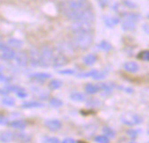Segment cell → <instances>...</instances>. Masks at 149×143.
<instances>
[{
    "instance_id": "cell-1",
    "label": "cell",
    "mask_w": 149,
    "mask_h": 143,
    "mask_svg": "<svg viewBox=\"0 0 149 143\" xmlns=\"http://www.w3.org/2000/svg\"><path fill=\"white\" fill-rule=\"evenodd\" d=\"M88 8L87 3H84L78 0H68L64 5L63 12L66 18L71 21H77L82 19L84 12Z\"/></svg>"
},
{
    "instance_id": "cell-2",
    "label": "cell",
    "mask_w": 149,
    "mask_h": 143,
    "mask_svg": "<svg viewBox=\"0 0 149 143\" xmlns=\"http://www.w3.org/2000/svg\"><path fill=\"white\" fill-rule=\"evenodd\" d=\"M71 43L74 48L80 50L88 49L93 42V33L91 32H84L73 33Z\"/></svg>"
},
{
    "instance_id": "cell-3",
    "label": "cell",
    "mask_w": 149,
    "mask_h": 143,
    "mask_svg": "<svg viewBox=\"0 0 149 143\" xmlns=\"http://www.w3.org/2000/svg\"><path fill=\"white\" fill-rule=\"evenodd\" d=\"M141 19L140 15L138 13L128 12L122 16L121 27L125 32H132L136 29L138 22Z\"/></svg>"
},
{
    "instance_id": "cell-4",
    "label": "cell",
    "mask_w": 149,
    "mask_h": 143,
    "mask_svg": "<svg viewBox=\"0 0 149 143\" xmlns=\"http://www.w3.org/2000/svg\"><path fill=\"white\" fill-rule=\"evenodd\" d=\"M40 65L44 68L48 67L53 62V58H54L53 49L48 45H44L40 47Z\"/></svg>"
},
{
    "instance_id": "cell-5",
    "label": "cell",
    "mask_w": 149,
    "mask_h": 143,
    "mask_svg": "<svg viewBox=\"0 0 149 143\" xmlns=\"http://www.w3.org/2000/svg\"><path fill=\"white\" fill-rule=\"evenodd\" d=\"M120 120L123 124H125L126 126H136V125H139L143 122V119L141 116H139L137 113H131V112L124 113L121 116Z\"/></svg>"
},
{
    "instance_id": "cell-6",
    "label": "cell",
    "mask_w": 149,
    "mask_h": 143,
    "mask_svg": "<svg viewBox=\"0 0 149 143\" xmlns=\"http://www.w3.org/2000/svg\"><path fill=\"white\" fill-rule=\"evenodd\" d=\"M69 28L73 33L84 32H91L92 24L90 22H87V21H84V20L73 21V23L70 25Z\"/></svg>"
},
{
    "instance_id": "cell-7",
    "label": "cell",
    "mask_w": 149,
    "mask_h": 143,
    "mask_svg": "<svg viewBox=\"0 0 149 143\" xmlns=\"http://www.w3.org/2000/svg\"><path fill=\"white\" fill-rule=\"evenodd\" d=\"M68 62V57L66 56V54H64L58 49L56 50L55 52H54V58H53V62H52L53 67L60 68V67L67 65Z\"/></svg>"
},
{
    "instance_id": "cell-8",
    "label": "cell",
    "mask_w": 149,
    "mask_h": 143,
    "mask_svg": "<svg viewBox=\"0 0 149 143\" xmlns=\"http://www.w3.org/2000/svg\"><path fill=\"white\" fill-rule=\"evenodd\" d=\"M16 52L13 48L10 47L6 44H2L0 45V58L3 60H12L15 58Z\"/></svg>"
},
{
    "instance_id": "cell-9",
    "label": "cell",
    "mask_w": 149,
    "mask_h": 143,
    "mask_svg": "<svg viewBox=\"0 0 149 143\" xmlns=\"http://www.w3.org/2000/svg\"><path fill=\"white\" fill-rule=\"evenodd\" d=\"M28 57H29V64L31 66L37 67L38 65H40V51L37 47L32 46L29 48Z\"/></svg>"
},
{
    "instance_id": "cell-10",
    "label": "cell",
    "mask_w": 149,
    "mask_h": 143,
    "mask_svg": "<svg viewBox=\"0 0 149 143\" xmlns=\"http://www.w3.org/2000/svg\"><path fill=\"white\" fill-rule=\"evenodd\" d=\"M14 59H15L17 65L21 67H26L29 64L28 53H26L24 51H19L18 52H16Z\"/></svg>"
},
{
    "instance_id": "cell-11",
    "label": "cell",
    "mask_w": 149,
    "mask_h": 143,
    "mask_svg": "<svg viewBox=\"0 0 149 143\" xmlns=\"http://www.w3.org/2000/svg\"><path fill=\"white\" fill-rule=\"evenodd\" d=\"M44 125L49 131L52 132H56L62 126V124L59 120H47L45 121Z\"/></svg>"
},
{
    "instance_id": "cell-12",
    "label": "cell",
    "mask_w": 149,
    "mask_h": 143,
    "mask_svg": "<svg viewBox=\"0 0 149 143\" xmlns=\"http://www.w3.org/2000/svg\"><path fill=\"white\" fill-rule=\"evenodd\" d=\"M15 140V133L11 131H3L0 133V142L10 143Z\"/></svg>"
},
{
    "instance_id": "cell-13",
    "label": "cell",
    "mask_w": 149,
    "mask_h": 143,
    "mask_svg": "<svg viewBox=\"0 0 149 143\" xmlns=\"http://www.w3.org/2000/svg\"><path fill=\"white\" fill-rule=\"evenodd\" d=\"M104 25L109 27V28H112L116 25H118L119 23H121V20L118 17H110V16H105L104 17Z\"/></svg>"
},
{
    "instance_id": "cell-14",
    "label": "cell",
    "mask_w": 149,
    "mask_h": 143,
    "mask_svg": "<svg viewBox=\"0 0 149 143\" xmlns=\"http://www.w3.org/2000/svg\"><path fill=\"white\" fill-rule=\"evenodd\" d=\"M51 77H52V75L47 73H35L30 76V78L32 80H36V81H44V80L50 79Z\"/></svg>"
},
{
    "instance_id": "cell-15",
    "label": "cell",
    "mask_w": 149,
    "mask_h": 143,
    "mask_svg": "<svg viewBox=\"0 0 149 143\" xmlns=\"http://www.w3.org/2000/svg\"><path fill=\"white\" fill-rule=\"evenodd\" d=\"M44 104H42L41 102L39 101H25L21 104V107L24 109H30V108H40V107H43Z\"/></svg>"
},
{
    "instance_id": "cell-16",
    "label": "cell",
    "mask_w": 149,
    "mask_h": 143,
    "mask_svg": "<svg viewBox=\"0 0 149 143\" xmlns=\"http://www.w3.org/2000/svg\"><path fill=\"white\" fill-rule=\"evenodd\" d=\"M6 45H9L10 47L13 48V49H20L24 43L22 40L19 39V38H11L6 41Z\"/></svg>"
},
{
    "instance_id": "cell-17",
    "label": "cell",
    "mask_w": 149,
    "mask_h": 143,
    "mask_svg": "<svg viewBox=\"0 0 149 143\" xmlns=\"http://www.w3.org/2000/svg\"><path fill=\"white\" fill-rule=\"evenodd\" d=\"M15 133V140L21 143H28L31 141V136L23 133V132H18V133Z\"/></svg>"
},
{
    "instance_id": "cell-18",
    "label": "cell",
    "mask_w": 149,
    "mask_h": 143,
    "mask_svg": "<svg viewBox=\"0 0 149 143\" xmlns=\"http://www.w3.org/2000/svg\"><path fill=\"white\" fill-rule=\"evenodd\" d=\"M139 65L134 61H127L124 64V69L129 73H136L139 71Z\"/></svg>"
},
{
    "instance_id": "cell-19",
    "label": "cell",
    "mask_w": 149,
    "mask_h": 143,
    "mask_svg": "<svg viewBox=\"0 0 149 143\" xmlns=\"http://www.w3.org/2000/svg\"><path fill=\"white\" fill-rule=\"evenodd\" d=\"M9 126L14 129H19V130H23L26 127L27 124L25 120H13L9 123Z\"/></svg>"
},
{
    "instance_id": "cell-20",
    "label": "cell",
    "mask_w": 149,
    "mask_h": 143,
    "mask_svg": "<svg viewBox=\"0 0 149 143\" xmlns=\"http://www.w3.org/2000/svg\"><path fill=\"white\" fill-rule=\"evenodd\" d=\"M84 90H85L86 94H91V95L96 94H97L98 92H100V88H99V87H98V84L96 85V84H92V83H88V84L85 86Z\"/></svg>"
},
{
    "instance_id": "cell-21",
    "label": "cell",
    "mask_w": 149,
    "mask_h": 143,
    "mask_svg": "<svg viewBox=\"0 0 149 143\" xmlns=\"http://www.w3.org/2000/svg\"><path fill=\"white\" fill-rule=\"evenodd\" d=\"M97 57L95 54H92V53L84 56V58H83L84 64L86 65H88V66L94 65L97 62Z\"/></svg>"
},
{
    "instance_id": "cell-22",
    "label": "cell",
    "mask_w": 149,
    "mask_h": 143,
    "mask_svg": "<svg viewBox=\"0 0 149 143\" xmlns=\"http://www.w3.org/2000/svg\"><path fill=\"white\" fill-rule=\"evenodd\" d=\"M69 98H70L71 100H73V101H77V102H82V101L86 100L85 95H84V94L78 93V92L72 93V94L69 95Z\"/></svg>"
},
{
    "instance_id": "cell-23",
    "label": "cell",
    "mask_w": 149,
    "mask_h": 143,
    "mask_svg": "<svg viewBox=\"0 0 149 143\" xmlns=\"http://www.w3.org/2000/svg\"><path fill=\"white\" fill-rule=\"evenodd\" d=\"M97 48L100 49L103 52H110L112 48V45H111V43H109L106 40H103L101 41L98 45H97Z\"/></svg>"
},
{
    "instance_id": "cell-24",
    "label": "cell",
    "mask_w": 149,
    "mask_h": 143,
    "mask_svg": "<svg viewBox=\"0 0 149 143\" xmlns=\"http://www.w3.org/2000/svg\"><path fill=\"white\" fill-rule=\"evenodd\" d=\"M102 131H103L104 134L106 135L110 139H112V138H114L116 136V132L114 131V129L110 127V126H104L103 127Z\"/></svg>"
},
{
    "instance_id": "cell-25",
    "label": "cell",
    "mask_w": 149,
    "mask_h": 143,
    "mask_svg": "<svg viewBox=\"0 0 149 143\" xmlns=\"http://www.w3.org/2000/svg\"><path fill=\"white\" fill-rule=\"evenodd\" d=\"M1 102L3 105L6 106V107H13L16 103V100L13 97H10V96H4V98L1 100Z\"/></svg>"
},
{
    "instance_id": "cell-26",
    "label": "cell",
    "mask_w": 149,
    "mask_h": 143,
    "mask_svg": "<svg viewBox=\"0 0 149 143\" xmlns=\"http://www.w3.org/2000/svg\"><path fill=\"white\" fill-rule=\"evenodd\" d=\"M32 91L36 95V97L40 100H46L47 98V94L44 90H41L39 88H33V89H32Z\"/></svg>"
},
{
    "instance_id": "cell-27",
    "label": "cell",
    "mask_w": 149,
    "mask_h": 143,
    "mask_svg": "<svg viewBox=\"0 0 149 143\" xmlns=\"http://www.w3.org/2000/svg\"><path fill=\"white\" fill-rule=\"evenodd\" d=\"M62 86V82L60 80H52L49 84H48V87L51 89V90H57L59 88H61Z\"/></svg>"
},
{
    "instance_id": "cell-28",
    "label": "cell",
    "mask_w": 149,
    "mask_h": 143,
    "mask_svg": "<svg viewBox=\"0 0 149 143\" xmlns=\"http://www.w3.org/2000/svg\"><path fill=\"white\" fill-rule=\"evenodd\" d=\"M98 87L100 88V91L104 92V94H110L112 92V87L111 85H108L106 83H100L98 84Z\"/></svg>"
},
{
    "instance_id": "cell-29",
    "label": "cell",
    "mask_w": 149,
    "mask_h": 143,
    "mask_svg": "<svg viewBox=\"0 0 149 143\" xmlns=\"http://www.w3.org/2000/svg\"><path fill=\"white\" fill-rule=\"evenodd\" d=\"M49 105L54 108H59L63 106V102L62 100H61L60 99H57V98H51L49 100Z\"/></svg>"
},
{
    "instance_id": "cell-30",
    "label": "cell",
    "mask_w": 149,
    "mask_h": 143,
    "mask_svg": "<svg viewBox=\"0 0 149 143\" xmlns=\"http://www.w3.org/2000/svg\"><path fill=\"white\" fill-rule=\"evenodd\" d=\"M94 140L97 143H110V138L106 135H97L95 137Z\"/></svg>"
},
{
    "instance_id": "cell-31",
    "label": "cell",
    "mask_w": 149,
    "mask_h": 143,
    "mask_svg": "<svg viewBox=\"0 0 149 143\" xmlns=\"http://www.w3.org/2000/svg\"><path fill=\"white\" fill-rule=\"evenodd\" d=\"M138 57L144 60V61H148L149 62V50H144L142 52H140L138 55Z\"/></svg>"
},
{
    "instance_id": "cell-32",
    "label": "cell",
    "mask_w": 149,
    "mask_h": 143,
    "mask_svg": "<svg viewBox=\"0 0 149 143\" xmlns=\"http://www.w3.org/2000/svg\"><path fill=\"white\" fill-rule=\"evenodd\" d=\"M42 141L44 143H60V140L56 137H49V136H45L42 139Z\"/></svg>"
},
{
    "instance_id": "cell-33",
    "label": "cell",
    "mask_w": 149,
    "mask_h": 143,
    "mask_svg": "<svg viewBox=\"0 0 149 143\" xmlns=\"http://www.w3.org/2000/svg\"><path fill=\"white\" fill-rule=\"evenodd\" d=\"M6 88L11 93V92H13V93H18V92H19L20 90H22L23 89V87H19V86H16V85H8V86H6Z\"/></svg>"
},
{
    "instance_id": "cell-34",
    "label": "cell",
    "mask_w": 149,
    "mask_h": 143,
    "mask_svg": "<svg viewBox=\"0 0 149 143\" xmlns=\"http://www.w3.org/2000/svg\"><path fill=\"white\" fill-rule=\"evenodd\" d=\"M105 76H106V74H105L104 72H103V71H97V73L93 76V79L96 80H104L105 78Z\"/></svg>"
},
{
    "instance_id": "cell-35",
    "label": "cell",
    "mask_w": 149,
    "mask_h": 143,
    "mask_svg": "<svg viewBox=\"0 0 149 143\" xmlns=\"http://www.w3.org/2000/svg\"><path fill=\"white\" fill-rule=\"evenodd\" d=\"M123 4L125 7L129 9H135L137 7V5L132 1H131V0H123Z\"/></svg>"
},
{
    "instance_id": "cell-36",
    "label": "cell",
    "mask_w": 149,
    "mask_h": 143,
    "mask_svg": "<svg viewBox=\"0 0 149 143\" xmlns=\"http://www.w3.org/2000/svg\"><path fill=\"white\" fill-rule=\"evenodd\" d=\"M57 73L59 74H62V75H72V74H74L76 72H74V70H73V69H65V70H60V71H58Z\"/></svg>"
},
{
    "instance_id": "cell-37",
    "label": "cell",
    "mask_w": 149,
    "mask_h": 143,
    "mask_svg": "<svg viewBox=\"0 0 149 143\" xmlns=\"http://www.w3.org/2000/svg\"><path fill=\"white\" fill-rule=\"evenodd\" d=\"M139 130L138 129H130V130H127L126 131V133L132 138V139H135L137 137V135L139 134Z\"/></svg>"
},
{
    "instance_id": "cell-38",
    "label": "cell",
    "mask_w": 149,
    "mask_h": 143,
    "mask_svg": "<svg viewBox=\"0 0 149 143\" xmlns=\"http://www.w3.org/2000/svg\"><path fill=\"white\" fill-rule=\"evenodd\" d=\"M9 119L6 116L0 114V126H6L9 125Z\"/></svg>"
},
{
    "instance_id": "cell-39",
    "label": "cell",
    "mask_w": 149,
    "mask_h": 143,
    "mask_svg": "<svg viewBox=\"0 0 149 143\" xmlns=\"http://www.w3.org/2000/svg\"><path fill=\"white\" fill-rule=\"evenodd\" d=\"M11 80L12 79L10 77H7L3 74V72H0V81L4 82V83H8L11 81Z\"/></svg>"
},
{
    "instance_id": "cell-40",
    "label": "cell",
    "mask_w": 149,
    "mask_h": 143,
    "mask_svg": "<svg viewBox=\"0 0 149 143\" xmlns=\"http://www.w3.org/2000/svg\"><path fill=\"white\" fill-rule=\"evenodd\" d=\"M17 96L19 97V98H20V99H26V97H27V95H28V94H27V92L26 91V89H22V90H20L19 92H18L17 94Z\"/></svg>"
},
{
    "instance_id": "cell-41",
    "label": "cell",
    "mask_w": 149,
    "mask_h": 143,
    "mask_svg": "<svg viewBox=\"0 0 149 143\" xmlns=\"http://www.w3.org/2000/svg\"><path fill=\"white\" fill-rule=\"evenodd\" d=\"M87 104L89 105V106H93V107H95V106H98V104H99V101L97 100V99H95V98H93V99H90V100H87Z\"/></svg>"
},
{
    "instance_id": "cell-42",
    "label": "cell",
    "mask_w": 149,
    "mask_h": 143,
    "mask_svg": "<svg viewBox=\"0 0 149 143\" xmlns=\"http://www.w3.org/2000/svg\"><path fill=\"white\" fill-rule=\"evenodd\" d=\"M97 2L101 8H104L108 5V0H97Z\"/></svg>"
},
{
    "instance_id": "cell-43",
    "label": "cell",
    "mask_w": 149,
    "mask_h": 143,
    "mask_svg": "<svg viewBox=\"0 0 149 143\" xmlns=\"http://www.w3.org/2000/svg\"><path fill=\"white\" fill-rule=\"evenodd\" d=\"M10 92L5 87V88H0V94L1 95H4V96H6Z\"/></svg>"
},
{
    "instance_id": "cell-44",
    "label": "cell",
    "mask_w": 149,
    "mask_h": 143,
    "mask_svg": "<svg viewBox=\"0 0 149 143\" xmlns=\"http://www.w3.org/2000/svg\"><path fill=\"white\" fill-rule=\"evenodd\" d=\"M61 143H76V141H74V140L72 138H67V139L63 140Z\"/></svg>"
},
{
    "instance_id": "cell-45",
    "label": "cell",
    "mask_w": 149,
    "mask_h": 143,
    "mask_svg": "<svg viewBox=\"0 0 149 143\" xmlns=\"http://www.w3.org/2000/svg\"><path fill=\"white\" fill-rule=\"evenodd\" d=\"M143 30H144V32H145L146 33L149 34V25H148V24H145V25H143Z\"/></svg>"
},
{
    "instance_id": "cell-46",
    "label": "cell",
    "mask_w": 149,
    "mask_h": 143,
    "mask_svg": "<svg viewBox=\"0 0 149 143\" xmlns=\"http://www.w3.org/2000/svg\"><path fill=\"white\" fill-rule=\"evenodd\" d=\"M78 1H81V2H84V3H87V0H78Z\"/></svg>"
},
{
    "instance_id": "cell-47",
    "label": "cell",
    "mask_w": 149,
    "mask_h": 143,
    "mask_svg": "<svg viewBox=\"0 0 149 143\" xmlns=\"http://www.w3.org/2000/svg\"><path fill=\"white\" fill-rule=\"evenodd\" d=\"M3 43H2V38H1V35H0V45H1Z\"/></svg>"
},
{
    "instance_id": "cell-48",
    "label": "cell",
    "mask_w": 149,
    "mask_h": 143,
    "mask_svg": "<svg viewBox=\"0 0 149 143\" xmlns=\"http://www.w3.org/2000/svg\"><path fill=\"white\" fill-rule=\"evenodd\" d=\"M2 71H3V66L0 65V72H2Z\"/></svg>"
},
{
    "instance_id": "cell-49",
    "label": "cell",
    "mask_w": 149,
    "mask_h": 143,
    "mask_svg": "<svg viewBox=\"0 0 149 143\" xmlns=\"http://www.w3.org/2000/svg\"><path fill=\"white\" fill-rule=\"evenodd\" d=\"M129 143H138V142H135V141H131V142H129Z\"/></svg>"
},
{
    "instance_id": "cell-50",
    "label": "cell",
    "mask_w": 149,
    "mask_h": 143,
    "mask_svg": "<svg viewBox=\"0 0 149 143\" xmlns=\"http://www.w3.org/2000/svg\"><path fill=\"white\" fill-rule=\"evenodd\" d=\"M147 18H148V19H149V16H148V17H147Z\"/></svg>"
},
{
    "instance_id": "cell-51",
    "label": "cell",
    "mask_w": 149,
    "mask_h": 143,
    "mask_svg": "<svg viewBox=\"0 0 149 143\" xmlns=\"http://www.w3.org/2000/svg\"><path fill=\"white\" fill-rule=\"evenodd\" d=\"M148 143H149V142H148Z\"/></svg>"
}]
</instances>
